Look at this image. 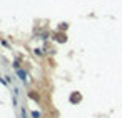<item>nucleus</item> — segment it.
<instances>
[{
	"label": "nucleus",
	"instance_id": "nucleus-1",
	"mask_svg": "<svg viewBox=\"0 0 122 118\" xmlns=\"http://www.w3.org/2000/svg\"><path fill=\"white\" fill-rule=\"evenodd\" d=\"M17 75H19V78H20L24 83H27V82H28V75H27V72H25V70L19 68V70H17Z\"/></svg>",
	"mask_w": 122,
	"mask_h": 118
},
{
	"label": "nucleus",
	"instance_id": "nucleus-2",
	"mask_svg": "<svg viewBox=\"0 0 122 118\" xmlns=\"http://www.w3.org/2000/svg\"><path fill=\"white\" fill-rule=\"evenodd\" d=\"M32 118H42L40 111H37V110H33V111H32Z\"/></svg>",
	"mask_w": 122,
	"mask_h": 118
},
{
	"label": "nucleus",
	"instance_id": "nucleus-3",
	"mask_svg": "<svg viewBox=\"0 0 122 118\" xmlns=\"http://www.w3.org/2000/svg\"><path fill=\"white\" fill-rule=\"evenodd\" d=\"M35 55H37V57H42V55H44V50H42V48H37V50H35Z\"/></svg>",
	"mask_w": 122,
	"mask_h": 118
},
{
	"label": "nucleus",
	"instance_id": "nucleus-4",
	"mask_svg": "<svg viewBox=\"0 0 122 118\" xmlns=\"http://www.w3.org/2000/svg\"><path fill=\"white\" fill-rule=\"evenodd\" d=\"M13 68H15V70H19V68H20V62H19V60H15V62H13Z\"/></svg>",
	"mask_w": 122,
	"mask_h": 118
},
{
	"label": "nucleus",
	"instance_id": "nucleus-5",
	"mask_svg": "<svg viewBox=\"0 0 122 118\" xmlns=\"http://www.w3.org/2000/svg\"><path fill=\"white\" fill-rule=\"evenodd\" d=\"M20 115H22V118H27V110L22 108V110H20Z\"/></svg>",
	"mask_w": 122,
	"mask_h": 118
},
{
	"label": "nucleus",
	"instance_id": "nucleus-6",
	"mask_svg": "<svg viewBox=\"0 0 122 118\" xmlns=\"http://www.w3.org/2000/svg\"><path fill=\"white\" fill-rule=\"evenodd\" d=\"M30 98H33V100H39V96H37L35 93H30Z\"/></svg>",
	"mask_w": 122,
	"mask_h": 118
}]
</instances>
